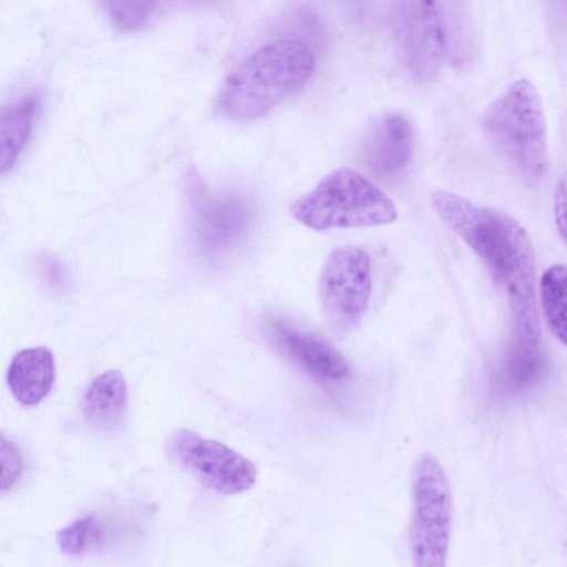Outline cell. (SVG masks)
<instances>
[{
  "label": "cell",
  "instance_id": "1",
  "mask_svg": "<svg viewBox=\"0 0 567 567\" xmlns=\"http://www.w3.org/2000/svg\"><path fill=\"white\" fill-rule=\"evenodd\" d=\"M432 204L505 293L520 342L537 346L536 260L527 231L509 215L450 192H435Z\"/></svg>",
  "mask_w": 567,
  "mask_h": 567
},
{
  "label": "cell",
  "instance_id": "2",
  "mask_svg": "<svg viewBox=\"0 0 567 567\" xmlns=\"http://www.w3.org/2000/svg\"><path fill=\"white\" fill-rule=\"evenodd\" d=\"M315 66L312 51L300 41L266 44L225 79L216 95L215 112L236 122L264 117L300 90Z\"/></svg>",
  "mask_w": 567,
  "mask_h": 567
},
{
  "label": "cell",
  "instance_id": "3",
  "mask_svg": "<svg viewBox=\"0 0 567 567\" xmlns=\"http://www.w3.org/2000/svg\"><path fill=\"white\" fill-rule=\"evenodd\" d=\"M482 127L507 165L529 185L547 171V123L542 96L527 79L508 84L486 107Z\"/></svg>",
  "mask_w": 567,
  "mask_h": 567
},
{
  "label": "cell",
  "instance_id": "4",
  "mask_svg": "<svg viewBox=\"0 0 567 567\" xmlns=\"http://www.w3.org/2000/svg\"><path fill=\"white\" fill-rule=\"evenodd\" d=\"M291 216L317 230L385 225L398 218L393 202L354 169L324 176L290 206Z\"/></svg>",
  "mask_w": 567,
  "mask_h": 567
},
{
  "label": "cell",
  "instance_id": "5",
  "mask_svg": "<svg viewBox=\"0 0 567 567\" xmlns=\"http://www.w3.org/2000/svg\"><path fill=\"white\" fill-rule=\"evenodd\" d=\"M452 529V495L443 466L421 455L412 473L410 539L414 565L444 567Z\"/></svg>",
  "mask_w": 567,
  "mask_h": 567
},
{
  "label": "cell",
  "instance_id": "6",
  "mask_svg": "<svg viewBox=\"0 0 567 567\" xmlns=\"http://www.w3.org/2000/svg\"><path fill=\"white\" fill-rule=\"evenodd\" d=\"M372 291L369 254L353 245L333 249L318 279V296L330 330L346 336L361 322Z\"/></svg>",
  "mask_w": 567,
  "mask_h": 567
},
{
  "label": "cell",
  "instance_id": "7",
  "mask_svg": "<svg viewBox=\"0 0 567 567\" xmlns=\"http://www.w3.org/2000/svg\"><path fill=\"white\" fill-rule=\"evenodd\" d=\"M189 227L194 246L206 257L233 249L252 218L249 200L231 190H213L192 173L187 182Z\"/></svg>",
  "mask_w": 567,
  "mask_h": 567
},
{
  "label": "cell",
  "instance_id": "8",
  "mask_svg": "<svg viewBox=\"0 0 567 567\" xmlns=\"http://www.w3.org/2000/svg\"><path fill=\"white\" fill-rule=\"evenodd\" d=\"M172 457L207 488L219 494H238L252 487L256 465L226 444L181 429L168 441Z\"/></svg>",
  "mask_w": 567,
  "mask_h": 567
},
{
  "label": "cell",
  "instance_id": "9",
  "mask_svg": "<svg viewBox=\"0 0 567 567\" xmlns=\"http://www.w3.org/2000/svg\"><path fill=\"white\" fill-rule=\"evenodd\" d=\"M393 11L398 39L412 76L420 82L434 79L446 51L435 0H393Z\"/></svg>",
  "mask_w": 567,
  "mask_h": 567
},
{
  "label": "cell",
  "instance_id": "10",
  "mask_svg": "<svg viewBox=\"0 0 567 567\" xmlns=\"http://www.w3.org/2000/svg\"><path fill=\"white\" fill-rule=\"evenodd\" d=\"M266 330L285 354L313 377L329 382L348 377L349 362L320 337L277 318L267 320Z\"/></svg>",
  "mask_w": 567,
  "mask_h": 567
},
{
  "label": "cell",
  "instance_id": "11",
  "mask_svg": "<svg viewBox=\"0 0 567 567\" xmlns=\"http://www.w3.org/2000/svg\"><path fill=\"white\" fill-rule=\"evenodd\" d=\"M413 155V128L401 113L381 117L368 136L363 158L368 169L378 177L401 173Z\"/></svg>",
  "mask_w": 567,
  "mask_h": 567
},
{
  "label": "cell",
  "instance_id": "12",
  "mask_svg": "<svg viewBox=\"0 0 567 567\" xmlns=\"http://www.w3.org/2000/svg\"><path fill=\"white\" fill-rule=\"evenodd\" d=\"M55 379L54 357L45 347L19 351L11 360L7 381L14 399L23 405L40 403L50 393Z\"/></svg>",
  "mask_w": 567,
  "mask_h": 567
},
{
  "label": "cell",
  "instance_id": "13",
  "mask_svg": "<svg viewBox=\"0 0 567 567\" xmlns=\"http://www.w3.org/2000/svg\"><path fill=\"white\" fill-rule=\"evenodd\" d=\"M127 385L118 370H109L95 378L83 398V413L90 425L102 432L114 431L124 420Z\"/></svg>",
  "mask_w": 567,
  "mask_h": 567
},
{
  "label": "cell",
  "instance_id": "14",
  "mask_svg": "<svg viewBox=\"0 0 567 567\" xmlns=\"http://www.w3.org/2000/svg\"><path fill=\"white\" fill-rule=\"evenodd\" d=\"M39 105L35 95H28L2 110L0 115V172L14 164L32 131Z\"/></svg>",
  "mask_w": 567,
  "mask_h": 567
},
{
  "label": "cell",
  "instance_id": "15",
  "mask_svg": "<svg viewBox=\"0 0 567 567\" xmlns=\"http://www.w3.org/2000/svg\"><path fill=\"white\" fill-rule=\"evenodd\" d=\"M115 540V529L103 517L85 514L56 534L60 550L69 557H84L107 548Z\"/></svg>",
  "mask_w": 567,
  "mask_h": 567
},
{
  "label": "cell",
  "instance_id": "16",
  "mask_svg": "<svg viewBox=\"0 0 567 567\" xmlns=\"http://www.w3.org/2000/svg\"><path fill=\"white\" fill-rule=\"evenodd\" d=\"M539 292L542 313L548 329L567 347V265L549 267L542 276Z\"/></svg>",
  "mask_w": 567,
  "mask_h": 567
},
{
  "label": "cell",
  "instance_id": "17",
  "mask_svg": "<svg viewBox=\"0 0 567 567\" xmlns=\"http://www.w3.org/2000/svg\"><path fill=\"white\" fill-rule=\"evenodd\" d=\"M112 23L125 32L145 28L159 8L177 0H101Z\"/></svg>",
  "mask_w": 567,
  "mask_h": 567
},
{
  "label": "cell",
  "instance_id": "18",
  "mask_svg": "<svg viewBox=\"0 0 567 567\" xmlns=\"http://www.w3.org/2000/svg\"><path fill=\"white\" fill-rule=\"evenodd\" d=\"M1 489L4 492L17 482L21 472V460L17 447L12 442L7 441L4 435L1 436Z\"/></svg>",
  "mask_w": 567,
  "mask_h": 567
},
{
  "label": "cell",
  "instance_id": "19",
  "mask_svg": "<svg viewBox=\"0 0 567 567\" xmlns=\"http://www.w3.org/2000/svg\"><path fill=\"white\" fill-rule=\"evenodd\" d=\"M554 216L557 231L567 245V179L558 183L554 197Z\"/></svg>",
  "mask_w": 567,
  "mask_h": 567
},
{
  "label": "cell",
  "instance_id": "20",
  "mask_svg": "<svg viewBox=\"0 0 567 567\" xmlns=\"http://www.w3.org/2000/svg\"><path fill=\"white\" fill-rule=\"evenodd\" d=\"M39 261V271L44 282L52 289L61 290L66 281L62 265L50 256L42 257Z\"/></svg>",
  "mask_w": 567,
  "mask_h": 567
},
{
  "label": "cell",
  "instance_id": "21",
  "mask_svg": "<svg viewBox=\"0 0 567 567\" xmlns=\"http://www.w3.org/2000/svg\"><path fill=\"white\" fill-rule=\"evenodd\" d=\"M210 1H213V0H178V3L184 4V6L196 7V6L206 4Z\"/></svg>",
  "mask_w": 567,
  "mask_h": 567
}]
</instances>
